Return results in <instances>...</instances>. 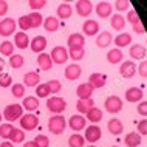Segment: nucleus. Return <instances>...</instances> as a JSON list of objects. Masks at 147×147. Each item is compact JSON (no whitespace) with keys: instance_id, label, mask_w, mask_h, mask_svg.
<instances>
[{"instance_id":"43","label":"nucleus","mask_w":147,"mask_h":147,"mask_svg":"<svg viewBox=\"0 0 147 147\" xmlns=\"http://www.w3.org/2000/svg\"><path fill=\"white\" fill-rule=\"evenodd\" d=\"M47 85H48L51 93H59V91L62 90V84H61V81H57V79H51V81L47 82Z\"/></svg>"},{"instance_id":"34","label":"nucleus","mask_w":147,"mask_h":147,"mask_svg":"<svg viewBox=\"0 0 147 147\" xmlns=\"http://www.w3.org/2000/svg\"><path fill=\"white\" fill-rule=\"evenodd\" d=\"M85 115H87V119H88L90 122H99V121L102 119V116H104L102 110L98 109V107H93V109H90Z\"/></svg>"},{"instance_id":"22","label":"nucleus","mask_w":147,"mask_h":147,"mask_svg":"<svg viewBox=\"0 0 147 147\" xmlns=\"http://www.w3.org/2000/svg\"><path fill=\"white\" fill-rule=\"evenodd\" d=\"M82 31H84L85 36H96L98 31H99V23L96 20L88 19V20H85L84 25H82Z\"/></svg>"},{"instance_id":"5","label":"nucleus","mask_w":147,"mask_h":147,"mask_svg":"<svg viewBox=\"0 0 147 147\" xmlns=\"http://www.w3.org/2000/svg\"><path fill=\"white\" fill-rule=\"evenodd\" d=\"M104 107L109 113H119L122 110V101H121V98H118L113 94V96H109L105 99Z\"/></svg>"},{"instance_id":"32","label":"nucleus","mask_w":147,"mask_h":147,"mask_svg":"<svg viewBox=\"0 0 147 147\" xmlns=\"http://www.w3.org/2000/svg\"><path fill=\"white\" fill-rule=\"evenodd\" d=\"M8 140L13 142V144H20V142H23V140H25V133H23L22 129H16L14 127V129L11 130Z\"/></svg>"},{"instance_id":"58","label":"nucleus","mask_w":147,"mask_h":147,"mask_svg":"<svg viewBox=\"0 0 147 147\" xmlns=\"http://www.w3.org/2000/svg\"><path fill=\"white\" fill-rule=\"evenodd\" d=\"M3 68H5V62H3V59L0 57V73H3Z\"/></svg>"},{"instance_id":"20","label":"nucleus","mask_w":147,"mask_h":147,"mask_svg":"<svg viewBox=\"0 0 147 147\" xmlns=\"http://www.w3.org/2000/svg\"><path fill=\"white\" fill-rule=\"evenodd\" d=\"M112 11H113V8H112V5H110L109 2H99L96 5V14L101 19L110 17V16H112Z\"/></svg>"},{"instance_id":"11","label":"nucleus","mask_w":147,"mask_h":147,"mask_svg":"<svg viewBox=\"0 0 147 147\" xmlns=\"http://www.w3.org/2000/svg\"><path fill=\"white\" fill-rule=\"evenodd\" d=\"M76 13L81 17H88L93 13V3L90 0H78L76 2Z\"/></svg>"},{"instance_id":"31","label":"nucleus","mask_w":147,"mask_h":147,"mask_svg":"<svg viewBox=\"0 0 147 147\" xmlns=\"http://www.w3.org/2000/svg\"><path fill=\"white\" fill-rule=\"evenodd\" d=\"M132 43V36L129 33H121L115 37V45L119 47V48H124V47L130 45Z\"/></svg>"},{"instance_id":"13","label":"nucleus","mask_w":147,"mask_h":147,"mask_svg":"<svg viewBox=\"0 0 147 147\" xmlns=\"http://www.w3.org/2000/svg\"><path fill=\"white\" fill-rule=\"evenodd\" d=\"M129 54H130L132 59H135V61H141V59L146 57L147 50H146L144 45H141V43H133V45L130 47V50H129Z\"/></svg>"},{"instance_id":"4","label":"nucleus","mask_w":147,"mask_h":147,"mask_svg":"<svg viewBox=\"0 0 147 147\" xmlns=\"http://www.w3.org/2000/svg\"><path fill=\"white\" fill-rule=\"evenodd\" d=\"M19 121H20V129L26 130V132H31V130H34L36 127L39 125V118L36 116L34 113L22 115V118L19 119Z\"/></svg>"},{"instance_id":"35","label":"nucleus","mask_w":147,"mask_h":147,"mask_svg":"<svg viewBox=\"0 0 147 147\" xmlns=\"http://www.w3.org/2000/svg\"><path fill=\"white\" fill-rule=\"evenodd\" d=\"M107 61H109L110 63H119L122 61V51L119 50V48H112L107 53Z\"/></svg>"},{"instance_id":"44","label":"nucleus","mask_w":147,"mask_h":147,"mask_svg":"<svg viewBox=\"0 0 147 147\" xmlns=\"http://www.w3.org/2000/svg\"><path fill=\"white\" fill-rule=\"evenodd\" d=\"M13 85V78H11V74L8 73H0V87L2 88H6V87Z\"/></svg>"},{"instance_id":"42","label":"nucleus","mask_w":147,"mask_h":147,"mask_svg":"<svg viewBox=\"0 0 147 147\" xmlns=\"http://www.w3.org/2000/svg\"><path fill=\"white\" fill-rule=\"evenodd\" d=\"M50 88H48V85H47V82L45 84H39L37 87H36V94H37L39 98H48L50 96Z\"/></svg>"},{"instance_id":"57","label":"nucleus","mask_w":147,"mask_h":147,"mask_svg":"<svg viewBox=\"0 0 147 147\" xmlns=\"http://www.w3.org/2000/svg\"><path fill=\"white\" fill-rule=\"evenodd\" d=\"M23 147H37L34 141H26V144H23Z\"/></svg>"},{"instance_id":"6","label":"nucleus","mask_w":147,"mask_h":147,"mask_svg":"<svg viewBox=\"0 0 147 147\" xmlns=\"http://www.w3.org/2000/svg\"><path fill=\"white\" fill-rule=\"evenodd\" d=\"M50 56H51L53 63L62 65V63H65L67 59H68V51H67V48H63V47H54Z\"/></svg>"},{"instance_id":"39","label":"nucleus","mask_w":147,"mask_h":147,"mask_svg":"<svg viewBox=\"0 0 147 147\" xmlns=\"http://www.w3.org/2000/svg\"><path fill=\"white\" fill-rule=\"evenodd\" d=\"M23 63H25V57H23L22 54H13V56H9V65L13 67L14 70L20 68Z\"/></svg>"},{"instance_id":"61","label":"nucleus","mask_w":147,"mask_h":147,"mask_svg":"<svg viewBox=\"0 0 147 147\" xmlns=\"http://www.w3.org/2000/svg\"><path fill=\"white\" fill-rule=\"evenodd\" d=\"M88 147H96V146H93V144H91V146H88Z\"/></svg>"},{"instance_id":"23","label":"nucleus","mask_w":147,"mask_h":147,"mask_svg":"<svg viewBox=\"0 0 147 147\" xmlns=\"http://www.w3.org/2000/svg\"><path fill=\"white\" fill-rule=\"evenodd\" d=\"M43 28H45L48 33H54V31L59 30V26L62 25V23H59V19L57 17H53V16H50V17L43 19Z\"/></svg>"},{"instance_id":"53","label":"nucleus","mask_w":147,"mask_h":147,"mask_svg":"<svg viewBox=\"0 0 147 147\" xmlns=\"http://www.w3.org/2000/svg\"><path fill=\"white\" fill-rule=\"evenodd\" d=\"M138 73H140V76L147 78V61H142L140 63V67H138Z\"/></svg>"},{"instance_id":"38","label":"nucleus","mask_w":147,"mask_h":147,"mask_svg":"<svg viewBox=\"0 0 147 147\" xmlns=\"http://www.w3.org/2000/svg\"><path fill=\"white\" fill-rule=\"evenodd\" d=\"M0 53H2V56H13L14 54V43L9 42V40H5L0 43Z\"/></svg>"},{"instance_id":"41","label":"nucleus","mask_w":147,"mask_h":147,"mask_svg":"<svg viewBox=\"0 0 147 147\" xmlns=\"http://www.w3.org/2000/svg\"><path fill=\"white\" fill-rule=\"evenodd\" d=\"M11 93H13L14 98H23V96H25V85H23V84L11 85Z\"/></svg>"},{"instance_id":"29","label":"nucleus","mask_w":147,"mask_h":147,"mask_svg":"<svg viewBox=\"0 0 147 147\" xmlns=\"http://www.w3.org/2000/svg\"><path fill=\"white\" fill-rule=\"evenodd\" d=\"M94 107V101L91 98H88V99H79L78 101V104H76V109H78V112L79 113H87L90 109H93Z\"/></svg>"},{"instance_id":"3","label":"nucleus","mask_w":147,"mask_h":147,"mask_svg":"<svg viewBox=\"0 0 147 147\" xmlns=\"http://www.w3.org/2000/svg\"><path fill=\"white\" fill-rule=\"evenodd\" d=\"M47 109H48L50 112H53L54 115H61V113L65 112L67 102H65V99H62L59 96L48 98V99H47Z\"/></svg>"},{"instance_id":"24","label":"nucleus","mask_w":147,"mask_h":147,"mask_svg":"<svg viewBox=\"0 0 147 147\" xmlns=\"http://www.w3.org/2000/svg\"><path fill=\"white\" fill-rule=\"evenodd\" d=\"M37 65L39 68L43 70V71H48L51 70V67H53V61H51V56L47 53H40L37 57Z\"/></svg>"},{"instance_id":"47","label":"nucleus","mask_w":147,"mask_h":147,"mask_svg":"<svg viewBox=\"0 0 147 147\" xmlns=\"http://www.w3.org/2000/svg\"><path fill=\"white\" fill-rule=\"evenodd\" d=\"M34 142L37 144V147H48L50 146V140L45 135H37V136L34 138Z\"/></svg>"},{"instance_id":"1","label":"nucleus","mask_w":147,"mask_h":147,"mask_svg":"<svg viewBox=\"0 0 147 147\" xmlns=\"http://www.w3.org/2000/svg\"><path fill=\"white\" fill-rule=\"evenodd\" d=\"M67 129V119L62 115H54L48 121V130L53 135H61Z\"/></svg>"},{"instance_id":"50","label":"nucleus","mask_w":147,"mask_h":147,"mask_svg":"<svg viewBox=\"0 0 147 147\" xmlns=\"http://www.w3.org/2000/svg\"><path fill=\"white\" fill-rule=\"evenodd\" d=\"M125 20L133 25L135 22L140 20V17H138V13H136L135 9H129V13H127V16H125Z\"/></svg>"},{"instance_id":"15","label":"nucleus","mask_w":147,"mask_h":147,"mask_svg":"<svg viewBox=\"0 0 147 147\" xmlns=\"http://www.w3.org/2000/svg\"><path fill=\"white\" fill-rule=\"evenodd\" d=\"M30 47H31V51L40 54V53H43V50L47 48V39L43 37V36H36L33 40L30 42Z\"/></svg>"},{"instance_id":"48","label":"nucleus","mask_w":147,"mask_h":147,"mask_svg":"<svg viewBox=\"0 0 147 147\" xmlns=\"http://www.w3.org/2000/svg\"><path fill=\"white\" fill-rule=\"evenodd\" d=\"M115 8H116V11H127L130 8V0H116L115 2Z\"/></svg>"},{"instance_id":"26","label":"nucleus","mask_w":147,"mask_h":147,"mask_svg":"<svg viewBox=\"0 0 147 147\" xmlns=\"http://www.w3.org/2000/svg\"><path fill=\"white\" fill-rule=\"evenodd\" d=\"M112 40H113L112 34H110L109 31H102V33L96 37V45L99 48H107V47L112 43Z\"/></svg>"},{"instance_id":"21","label":"nucleus","mask_w":147,"mask_h":147,"mask_svg":"<svg viewBox=\"0 0 147 147\" xmlns=\"http://www.w3.org/2000/svg\"><path fill=\"white\" fill-rule=\"evenodd\" d=\"M40 84V76H39L37 71H28V73L23 76V85L26 87H37Z\"/></svg>"},{"instance_id":"45","label":"nucleus","mask_w":147,"mask_h":147,"mask_svg":"<svg viewBox=\"0 0 147 147\" xmlns=\"http://www.w3.org/2000/svg\"><path fill=\"white\" fill-rule=\"evenodd\" d=\"M17 25L20 26V30H22V31H28V30H31V23H30L28 16H22V17H19Z\"/></svg>"},{"instance_id":"52","label":"nucleus","mask_w":147,"mask_h":147,"mask_svg":"<svg viewBox=\"0 0 147 147\" xmlns=\"http://www.w3.org/2000/svg\"><path fill=\"white\" fill-rule=\"evenodd\" d=\"M132 26H133V31H135V33H138V34H144V33H146V28H144V25L141 23V20L135 22Z\"/></svg>"},{"instance_id":"51","label":"nucleus","mask_w":147,"mask_h":147,"mask_svg":"<svg viewBox=\"0 0 147 147\" xmlns=\"http://www.w3.org/2000/svg\"><path fill=\"white\" fill-rule=\"evenodd\" d=\"M138 125V133L140 135H147V119H141L136 122Z\"/></svg>"},{"instance_id":"33","label":"nucleus","mask_w":147,"mask_h":147,"mask_svg":"<svg viewBox=\"0 0 147 147\" xmlns=\"http://www.w3.org/2000/svg\"><path fill=\"white\" fill-rule=\"evenodd\" d=\"M110 25H112L113 30L121 31V30H124V26H125V19L122 17L121 14H113L112 19H110Z\"/></svg>"},{"instance_id":"46","label":"nucleus","mask_w":147,"mask_h":147,"mask_svg":"<svg viewBox=\"0 0 147 147\" xmlns=\"http://www.w3.org/2000/svg\"><path fill=\"white\" fill-rule=\"evenodd\" d=\"M28 5L33 11H39L47 5V0H28Z\"/></svg>"},{"instance_id":"27","label":"nucleus","mask_w":147,"mask_h":147,"mask_svg":"<svg viewBox=\"0 0 147 147\" xmlns=\"http://www.w3.org/2000/svg\"><path fill=\"white\" fill-rule=\"evenodd\" d=\"M22 107L25 110H28V112H34V110L39 109V99L34 98V96H26L23 98V102H22Z\"/></svg>"},{"instance_id":"12","label":"nucleus","mask_w":147,"mask_h":147,"mask_svg":"<svg viewBox=\"0 0 147 147\" xmlns=\"http://www.w3.org/2000/svg\"><path fill=\"white\" fill-rule=\"evenodd\" d=\"M63 74H65V78L68 79V81H76V79L81 78L82 68H81V65H78V63H70V65H67Z\"/></svg>"},{"instance_id":"18","label":"nucleus","mask_w":147,"mask_h":147,"mask_svg":"<svg viewBox=\"0 0 147 147\" xmlns=\"http://www.w3.org/2000/svg\"><path fill=\"white\" fill-rule=\"evenodd\" d=\"M14 45L17 47L19 50H26L30 45V37L26 36L25 31H20V33L14 34Z\"/></svg>"},{"instance_id":"25","label":"nucleus","mask_w":147,"mask_h":147,"mask_svg":"<svg viewBox=\"0 0 147 147\" xmlns=\"http://www.w3.org/2000/svg\"><path fill=\"white\" fill-rule=\"evenodd\" d=\"M107 129H109V132L112 135H121L122 130H124V125H122V122L119 121V119L113 118L107 122Z\"/></svg>"},{"instance_id":"55","label":"nucleus","mask_w":147,"mask_h":147,"mask_svg":"<svg viewBox=\"0 0 147 147\" xmlns=\"http://www.w3.org/2000/svg\"><path fill=\"white\" fill-rule=\"evenodd\" d=\"M8 13V2L5 0H0V17L2 16H5Z\"/></svg>"},{"instance_id":"59","label":"nucleus","mask_w":147,"mask_h":147,"mask_svg":"<svg viewBox=\"0 0 147 147\" xmlns=\"http://www.w3.org/2000/svg\"><path fill=\"white\" fill-rule=\"evenodd\" d=\"M65 3H70V2H74V0H63Z\"/></svg>"},{"instance_id":"54","label":"nucleus","mask_w":147,"mask_h":147,"mask_svg":"<svg viewBox=\"0 0 147 147\" xmlns=\"http://www.w3.org/2000/svg\"><path fill=\"white\" fill-rule=\"evenodd\" d=\"M138 113L141 115V116H147V101H142L140 102V105H138Z\"/></svg>"},{"instance_id":"8","label":"nucleus","mask_w":147,"mask_h":147,"mask_svg":"<svg viewBox=\"0 0 147 147\" xmlns=\"http://www.w3.org/2000/svg\"><path fill=\"white\" fill-rule=\"evenodd\" d=\"M101 136H102V130L99 129V127L96 124H93V125H88V127H85V141H88V142H96L101 140Z\"/></svg>"},{"instance_id":"16","label":"nucleus","mask_w":147,"mask_h":147,"mask_svg":"<svg viewBox=\"0 0 147 147\" xmlns=\"http://www.w3.org/2000/svg\"><path fill=\"white\" fill-rule=\"evenodd\" d=\"M88 84L93 85V88H102L107 84V76L104 73H91L88 78Z\"/></svg>"},{"instance_id":"60","label":"nucleus","mask_w":147,"mask_h":147,"mask_svg":"<svg viewBox=\"0 0 147 147\" xmlns=\"http://www.w3.org/2000/svg\"><path fill=\"white\" fill-rule=\"evenodd\" d=\"M0 122H2V113H0Z\"/></svg>"},{"instance_id":"56","label":"nucleus","mask_w":147,"mask_h":147,"mask_svg":"<svg viewBox=\"0 0 147 147\" xmlns=\"http://www.w3.org/2000/svg\"><path fill=\"white\" fill-rule=\"evenodd\" d=\"M0 147H14V144L11 141H5V142H2V144H0Z\"/></svg>"},{"instance_id":"28","label":"nucleus","mask_w":147,"mask_h":147,"mask_svg":"<svg viewBox=\"0 0 147 147\" xmlns=\"http://www.w3.org/2000/svg\"><path fill=\"white\" fill-rule=\"evenodd\" d=\"M124 142L127 147H138L141 144V135H138V132H130L129 135H125Z\"/></svg>"},{"instance_id":"2","label":"nucleus","mask_w":147,"mask_h":147,"mask_svg":"<svg viewBox=\"0 0 147 147\" xmlns=\"http://www.w3.org/2000/svg\"><path fill=\"white\" fill-rule=\"evenodd\" d=\"M23 115V107L22 104H9L5 107V112H3V116H5L6 121L14 122L17 119H20Z\"/></svg>"},{"instance_id":"14","label":"nucleus","mask_w":147,"mask_h":147,"mask_svg":"<svg viewBox=\"0 0 147 147\" xmlns=\"http://www.w3.org/2000/svg\"><path fill=\"white\" fill-rule=\"evenodd\" d=\"M142 98H144V93L138 87H130V88L125 90V101L127 102H138Z\"/></svg>"},{"instance_id":"10","label":"nucleus","mask_w":147,"mask_h":147,"mask_svg":"<svg viewBox=\"0 0 147 147\" xmlns=\"http://www.w3.org/2000/svg\"><path fill=\"white\" fill-rule=\"evenodd\" d=\"M68 125H70L71 130H74V133H78L87 127V119L82 116V115H73L68 121Z\"/></svg>"},{"instance_id":"7","label":"nucleus","mask_w":147,"mask_h":147,"mask_svg":"<svg viewBox=\"0 0 147 147\" xmlns=\"http://www.w3.org/2000/svg\"><path fill=\"white\" fill-rule=\"evenodd\" d=\"M16 26H17V22L11 17H5L2 22H0V36L3 37H8L16 31Z\"/></svg>"},{"instance_id":"37","label":"nucleus","mask_w":147,"mask_h":147,"mask_svg":"<svg viewBox=\"0 0 147 147\" xmlns=\"http://www.w3.org/2000/svg\"><path fill=\"white\" fill-rule=\"evenodd\" d=\"M84 144H85V138L82 135L74 133L68 138V147H84Z\"/></svg>"},{"instance_id":"30","label":"nucleus","mask_w":147,"mask_h":147,"mask_svg":"<svg viewBox=\"0 0 147 147\" xmlns=\"http://www.w3.org/2000/svg\"><path fill=\"white\" fill-rule=\"evenodd\" d=\"M71 14H73V8H71L70 3H62V5L57 6V17L59 19L65 20V19L71 17Z\"/></svg>"},{"instance_id":"40","label":"nucleus","mask_w":147,"mask_h":147,"mask_svg":"<svg viewBox=\"0 0 147 147\" xmlns=\"http://www.w3.org/2000/svg\"><path fill=\"white\" fill-rule=\"evenodd\" d=\"M68 56L73 59V61H81V59L85 56V50H84V47H82V48H70Z\"/></svg>"},{"instance_id":"19","label":"nucleus","mask_w":147,"mask_h":147,"mask_svg":"<svg viewBox=\"0 0 147 147\" xmlns=\"http://www.w3.org/2000/svg\"><path fill=\"white\" fill-rule=\"evenodd\" d=\"M67 43H68L70 48H82L84 43H85V37L82 34H79V33H73V34L68 36Z\"/></svg>"},{"instance_id":"49","label":"nucleus","mask_w":147,"mask_h":147,"mask_svg":"<svg viewBox=\"0 0 147 147\" xmlns=\"http://www.w3.org/2000/svg\"><path fill=\"white\" fill-rule=\"evenodd\" d=\"M13 129H14V127H13V124H9V122L2 124V125H0V136H2V138H8Z\"/></svg>"},{"instance_id":"62","label":"nucleus","mask_w":147,"mask_h":147,"mask_svg":"<svg viewBox=\"0 0 147 147\" xmlns=\"http://www.w3.org/2000/svg\"><path fill=\"white\" fill-rule=\"evenodd\" d=\"M112 147H119V146H112Z\"/></svg>"},{"instance_id":"36","label":"nucleus","mask_w":147,"mask_h":147,"mask_svg":"<svg viewBox=\"0 0 147 147\" xmlns=\"http://www.w3.org/2000/svg\"><path fill=\"white\" fill-rule=\"evenodd\" d=\"M28 19H30V23H31V28H39V26L43 23V17L40 13L37 11H33V13L28 14Z\"/></svg>"},{"instance_id":"9","label":"nucleus","mask_w":147,"mask_h":147,"mask_svg":"<svg viewBox=\"0 0 147 147\" xmlns=\"http://www.w3.org/2000/svg\"><path fill=\"white\" fill-rule=\"evenodd\" d=\"M119 73H121L122 78L125 79H130L133 78L135 74H136V63L133 61H125L121 63V67H119Z\"/></svg>"},{"instance_id":"17","label":"nucleus","mask_w":147,"mask_h":147,"mask_svg":"<svg viewBox=\"0 0 147 147\" xmlns=\"http://www.w3.org/2000/svg\"><path fill=\"white\" fill-rule=\"evenodd\" d=\"M93 91H94L93 85L88 84V82H84V84L78 85V88H76V94H78V98H79V99H88V98H91Z\"/></svg>"}]
</instances>
